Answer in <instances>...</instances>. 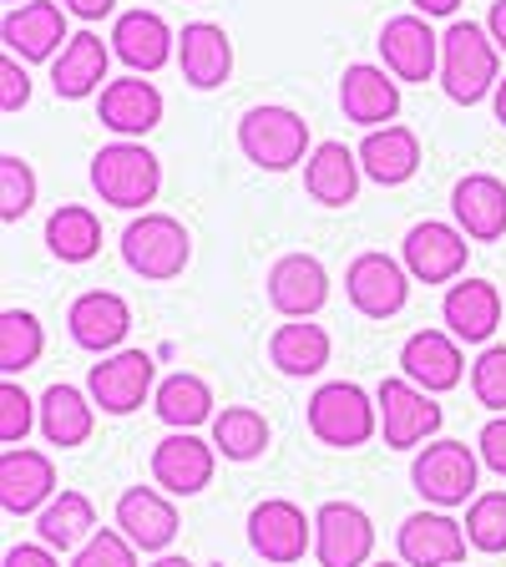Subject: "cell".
Returning a JSON list of instances; mask_svg holds the SVG:
<instances>
[{
    "mask_svg": "<svg viewBox=\"0 0 506 567\" xmlns=\"http://www.w3.org/2000/svg\"><path fill=\"white\" fill-rule=\"evenodd\" d=\"M502 82V47L476 21H451L441 31V86L456 106H476Z\"/></svg>",
    "mask_w": 506,
    "mask_h": 567,
    "instance_id": "1",
    "label": "cell"
},
{
    "mask_svg": "<svg viewBox=\"0 0 506 567\" xmlns=\"http://www.w3.org/2000/svg\"><path fill=\"white\" fill-rule=\"evenodd\" d=\"M238 153L248 157L254 167L264 173H289V167L309 163V122L299 117L295 106H279V102H264V106H248L238 117Z\"/></svg>",
    "mask_w": 506,
    "mask_h": 567,
    "instance_id": "2",
    "label": "cell"
},
{
    "mask_svg": "<svg viewBox=\"0 0 506 567\" xmlns=\"http://www.w3.org/2000/svg\"><path fill=\"white\" fill-rule=\"evenodd\" d=\"M304 421L314 431V441H324L334 451H354L380 431V405H375V395H365V385L330 380V385H319L309 395Z\"/></svg>",
    "mask_w": 506,
    "mask_h": 567,
    "instance_id": "3",
    "label": "cell"
},
{
    "mask_svg": "<svg viewBox=\"0 0 506 567\" xmlns=\"http://www.w3.org/2000/svg\"><path fill=\"white\" fill-rule=\"evenodd\" d=\"M92 188L102 203L122 213H137L147 203H157V188H163V163L157 153H147L142 142L122 137V142H106L102 153L92 157Z\"/></svg>",
    "mask_w": 506,
    "mask_h": 567,
    "instance_id": "4",
    "label": "cell"
},
{
    "mask_svg": "<svg viewBox=\"0 0 506 567\" xmlns=\"http://www.w3.org/2000/svg\"><path fill=\"white\" fill-rule=\"evenodd\" d=\"M193 259V238L177 224L173 213H147L142 208L127 228H122V264L147 284H167L188 269Z\"/></svg>",
    "mask_w": 506,
    "mask_h": 567,
    "instance_id": "5",
    "label": "cell"
},
{
    "mask_svg": "<svg viewBox=\"0 0 506 567\" xmlns=\"http://www.w3.org/2000/svg\"><path fill=\"white\" fill-rule=\"evenodd\" d=\"M476 476H482V456L466 441H425L411 461V486L441 512L476 502Z\"/></svg>",
    "mask_w": 506,
    "mask_h": 567,
    "instance_id": "6",
    "label": "cell"
},
{
    "mask_svg": "<svg viewBox=\"0 0 506 567\" xmlns=\"http://www.w3.org/2000/svg\"><path fill=\"white\" fill-rule=\"evenodd\" d=\"M375 405H380V431H385L390 451H421L425 441L441 431V421H446V411L436 405V395L421 390V385H411L405 375L380 380Z\"/></svg>",
    "mask_w": 506,
    "mask_h": 567,
    "instance_id": "7",
    "label": "cell"
},
{
    "mask_svg": "<svg viewBox=\"0 0 506 567\" xmlns=\"http://www.w3.org/2000/svg\"><path fill=\"white\" fill-rule=\"evenodd\" d=\"M248 547L273 567L299 563L304 553H314V517H304V507L289 496H264L248 512Z\"/></svg>",
    "mask_w": 506,
    "mask_h": 567,
    "instance_id": "8",
    "label": "cell"
},
{
    "mask_svg": "<svg viewBox=\"0 0 506 567\" xmlns=\"http://www.w3.org/2000/svg\"><path fill=\"white\" fill-rule=\"evenodd\" d=\"M157 390V365L147 350H112L102 354V365H92L86 375V395L96 401L102 415H132L142 411V401Z\"/></svg>",
    "mask_w": 506,
    "mask_h": 567,
    "instance_id": "9",
    "label": "cell"
},
{
    "mask_svg": "<svg viewBox=\"0 0 506 567\" xmlns=\"http://www.w3.org/2000/svg\"><path fill=\"white\" fill-rule=\"evenodd\" d=\"M344 295L365 319H395L411 305V269L390 254H360V259L344 269Z\"/></svg>",
    "mask_w": 506,
    "mask_h": 567,
    "instance_id": "10",
    "label": "cell"
},
{
    "mask_svg": "<svg viewBox=\"0 0 506 567\" xmlns=\"http://www.w3.org/2000/svg\"><path fill=\"white\" fill-rule=\"evenodd\" d=\"M375 522L354 502H324L314 512V557L319 567H370Z\"/></svg>",
    "mask_w": 506,
    "mask_h": 567,
    "instance_id": "11",
    "label": "cell"
},
{
    "mask_svg": "<svg viewBox=\"0 0 506 567\" xmlns=\"http://www.w3.org/2000/svg\"><path fill=\"white\" fill-rule=\"evenodd\" d=\"M380 61L401 82L441 76V35L431 31V16H390L380 25Z\"/></svg>",
    "mask_w": 506,
    "mask_h": 567,
    "instance_id": "12",
    "label": "cell"
},
{
    "mask_svg": "<svg viewBox=\"0 0 506 567\" xmlns=\"http://www.w3.org/2000/svg\"><path fill=\"white\" fill-rule=\"evenodd\" d=\"M466 234L456 224H441V218H425L405 234L401 244V264L411 269L415 284H456L466 269Z\"/></svg>",
    "mask_w": 506,
    "mask_h": 567,
    "instance_id": "13",
    "label": "cell"
},
{
    "mask_svg": "<svg viewBox=\"0 0 506 567\" xmlns=\"http://www.w3.org/2000/svg\"><path fill=\"white\" fill-rule=\"evenodd\" d=\"M0 41L6 51L21 61H56L61 47H66V6L56 0H25V6H11L6 21H0Z\"/></svg>",
    "mask_w": 506,
    "mask_h": 567,
    "instance_id": "14",
    "label": "cell"
},
{
    "mask_svg": "<svg viewBox=\"0 0 506 567\" xmlns=\"http://www.w3.org/2000/svg\"><path fill=\"white\" fill-rule=\"evenodd\" d=\"M56 496V461L31 446L0 451V507L11 517H35Z\"/></svg>",
    "mask_w": 506,
    "mask_h": 567,
    "instance_id": "15",
    "label": "cell"
},
{
    "mask_svg": "<svg viewBox=\"0 0 506 567\" xmlns=\"http://www.w3.org/2000/svg\"><path fill=\"white\" fill-rule=\"evenodd\" d=\"M112 522H117V532L137 553H167L177 537V507L163 486H127L117 496Z\"/></svg>",
    "mask_w": 506,
    "mask_h": 567,
    "instance_id": "16",
    "label": "cell"
},
{
    "mask_svg": "<svg viewBox=\"0 0 506 567\" xmlns=\"http://www.w3.org/2000/svg\"><path fill=\"white\" fill-rule=\"evenodd\" d=\"M340 112L354 127H390L395 112H401V76H390L385 66H370V61H354L340 76Z\"/></svg>",
    "mask_w": 506,
    "mask_h": 567,
    "instance_id": "17",
    "label": "cell"
},
{
    "mask_svg": "<svg viewBox=\"0 0 506 567\" xmlns=\"http://www.w3.org/2000/svg\"><path fill=\"white\" fill-rule=\"evenodd\" d=\"M213 466H218V446L193 431H173L153 446V482L167 496H198L213 482Z\"/></svg>",
    "mask_w": 506,
    "mask_h": 567,
    "instance_id": "18",
    "label": "cell"
},
{
    "mask_svg": "<svg viewBox=\"0 0 506 567\" xmlns=\"http://www.w3.org/2000/svg\"><path fill=\"white\" fill-rule=\"evenodd\" d=\"M401 375L411 385L431 390V395H446V390L461 385L466 375V354H461V340L451 330H415L411 340L401 344Z\"/></svg>",
    "mask_w": 506,
    "mask_h": 567,
    "instance_id": "19",
    "label": "cell"
},
{
    "mask_svg": "<svg viewBox=\"0 0 506 567\" xmlns=\"http://www.w3.org/2000/svg\"><path fill=\"white\" fill-rule=\"evenodd\" d=\"M451 218L472 244L506 238V183L496 173H466L451 188Z\"/></svg>",
    "mask_w": 506,
    "mask_h": 567,
    "instance_id": "20",
    "label": "cell"
},
{
    "mask_svg": "<svg viewBox=\"0 0 506 567\" xmlns=\"http://www.w3.org/2000/svg\"><path fill=\"white\" fill-rule=\"evenodd\" d=\"M269 305L283 319H314L330 305V269L314 254H283L269 269Z\"/></svg>",
    "mask_w": 506,
    "mask_h": 567,
    "instance_id": "21",
    "label": "cell"
},
{
    "mask_svg": "<svg viewBox=\"0 0 506 567\" xmlns=\"http://www.w3.org/2000/svg\"><path fill=\"white\" fill-rule=\"evenodd\" d=\"M66 330L82 350L112 354V350H122V340L132 330V305L122 295H112V289H86V295L71 299Z\"/></svg>",
    "mask_w": 506,
    "mask_h": 567,
    "instance_id": "22",
    "label": "cell"
},
{
    "mask_svg": "<svg viewBox=\"0 0 506 567\" xmlns=\"http://www.w3.org/2000/svg\"><path fill=\"white\" fill-rule=\"evenodd\" d=\"M395 547H401L405 567H456L466 557V527L446 512H411L395 532Z\"/></svg>",
    "mask_w": 506,
    "mask_h": 567,
    "instance_id": "23",
    "label": "cell"
},
{
    "mask_svg": "<svg viewBox=\"0 0 506 567\" xmlns=\"http://www.w3.org/2000/svg\"><path fill=\"white\" fill-rule=\"evenodd\" d=\"M96 117H102L106 132L142 142L153 127H163V92L132 71V76H122V82L102 86V96H96Z\"/></svg>",
    "mask_w": 506,
    "mask_h": 567,
    "instance_id": "24",
    "label": "cell"
},
{
    "mask_svg": "<svg viewBox=\"0 0 506 567\" xmlns=\"http://www.w3.org/2000/svg\"><path fill=\"white\" fill-rule=\"evenodd\" d=\"M177 66H183V82L193 92H218L234 76V41H228V31L213 21L183 25V35H177Z\"/></svg>",
    "mask_w": 506,
    "mask_h": 567,
    "instance_id": "25",
    "label": "cell"
},
{
    "mask_svg": "<svg viewBox=\"0 0 506 567\" xmlns=\"http://www.w3.org/2000/svg\"><path fill=\"white\" fill-rule=\"evenodd\" d=\"M441 319L461 344H492L502 324V295L492 279H456L441 299Z\"/></svg>",
    "mask_w": 506,
    "mask_h": 567,
    "instance_id": "26",
    "label": "cell"
},
{
    "mask_svg": "<svg viewBox=\"0 0 506 567\" xmlns=\"http://www.w3.org/2000/svg\"><path fill=\"white\" fill-rule=\"evenodd\" d=\"M173 47H177V35L157 11H127L112 25V56L127 61L137 76L163 71L167 61H173Z\"/></svg>",
    "mask_w": 506,
    "mask_h": 567,
    "instance_id": "27",
    "label": "cell"
},
{
    "mask_svg": "<svg viewBox=\"0 0 506 567\" xmlns=\"http://www.w3.org/2000/svg\"><path fill=\"white\" fill-rule=\"evenodd\" d=\"M360 167H365V177L380 183V188H401V183H411V177L421 173V137H415L411 127H401V122L365 132V142H360Z\"/></svg>",
    "mask_w": 506,
    "mask_h": 567,
    "instance_id": "28",
    "label": "cell"
},
{
    "mask_svg": "<svg viewBox=\"0 0 506 567\" xmlns=\"http://www.w3.org/2000/svg\"><path fill=\"white\" fill-rule=\"evenodd\" d=\"M106 61H112V47H102L96 31H76L61 47V56L51 61V86H56L61 102H82V96L102 92L106 82Z\"/></svg>",
    "mask_w": 506,
    "mask_h": 567,
    "instance_id": "29",
    "label": "cell"
},
{
    "mask_svg": "<svg viewBox=\"0 0 506 567\" xmlns=\"http://www.w3.org/2000/svg\"><path fill=\"white\" fill-rule=\"evenodd\" d=\"M360 177H365L360 153H350L344 142H319L304 163V193L324 208H350L360 193Z\"/></svg>",
    "mask_w": 506,
    "mask_h": 567,
    "instance_id": "30",
    "label": "cell"
},
{
    "mask_svg": "<svg viewBox=\"0 0 506 567\" xmlns=\"http://www.w3.org/2000/svg\"><path fill=\"white\" fill-rule=\"evenodd\" d=\"M330 330L324 324H309V319H289L269 334V360L279 375L289 380H314L319 370L330 365Z\"/></svg>",
    "mask_w": 506,
    "mask_h": 567,
    "instance_id": "31",
    "label": "cell"
},
{
    "mask_svg": "<svg viewBox=\"0 0 506 567\" xmlns=\"http://www.w3.org/2000/svg\"><path fill=\"white\" fill-rule=\"evenodd\" d=\"M35 537H41L51 553H82V547L96 537V507H92V496L56 492L47 507L35 512Z\"/></svg>",
    "mask_w": 506,
    "mask_h": 567,
    "instance_id": "32",
    "label": "cell"
},
{
    "mask_svg": "<svg viewBox=\"0 0 506 567\" xmlns=\"http://www.w3.org/2000/svg\"><path fill=\"white\" fill-rule=\"evenodd\" d=\"M92 425H96V401L86 390L56 380V385L41 395V436H47L51 446H61V451L86 446V441H92Z\"/></svg>",
    "mask_w": 506,
    "mask_h": 567,
    "instance_id": "33",
    "label": "cell"
},
{
    "mask_svg": "<svg viewBox=\"0 0 506 567\" xmlns=\"http://www.w3.org/2000/svg\"><path fill=\"white\" fill-rule=\"evenodd\" d=\"M153 411L163 425H173V431H198L203 421H213V385L203 375H193V370H177V375L157 380L153 390Z\"/></svg>",
    "mask_w": 506,
    "mask_h": 567,
    "instance_id": "34",
    "label": "cell"
},
{
    "mask_svg": "<svg viewBox=\"0 0 506 567\" xmlns=\"http://www.w3.org/2000/svg\"><path fill=\"white\" fill-rule=\"evenodd\" d=\"M47 248L61 264H92L102 254V218L82 203H61L47 218Z\"/></svg>",
    "mask_w": 506,
    "mask_h": 567,
    "instance_id": "35",
    "label": "cell"
},
{
    "mask_svg": "<svg viewBox=\"0 0 506 567\" xmlns=\"http://www.w3.org/2000/svg\"><path fill=\"white\" fill-rule=\"evenodd\" d=\"M213 446L224 461H259L269 451V421L254 405H224L213 415Z\"/></svg>",
    "mask_w": 506,
    "mask_h": 567,
    "instance_id": "36",
    "label": "cell"
},
{
    "mask_svg": "<svg viewBox=\"0 0 506 567\" xmlns=\"http://www.w3.org/2000/svg\"><path fill=\"white\" fill-rule=\"evenodd\" d=\"M47 350V330L31 309H0V370L6 380H16L21 370H31Z\"/></svg>",
    "mask_w": 506,
    "mask_h": 567,
    "instance_id": "37",
    "label": "cell"
},
{
    "mask_svg": "<svg viewBox=\"0 0 506 567\" xmlns=\"http://www.w3.org/2000/svg\"><path fill=\"white\" fill-rule=\"evenodd\" d=\"M461 527H466V543L476 553H506V492H476Z\"/></svg>",
    "mask_w": 506,
    "mask_h": 567,
    "instance_id": "38",
    "label": "cell"
},
{
    "mask_svg": "<svg viewBox=\"0 0 506 567\" xmlns=\"http://www.w3.org/2000/svg\"><path fill=\"white\" fill-rule=\"evenodd\" d=\"M35 203V173L25 157L6 153L0 157V218L6 224H16V218H25Z\"/></svg>",
    "mask_w": 506,
    "mask_h": 567,
    "instance_id": "39",
    "label": "cell"
},
{
    "mask_svg": "<svg viewBox=\"0 0 506 567\" xmlns=\"http://www.w3.org/2000/svg\"><path fill=\"white\" fill-rule=\"evenodd\" d=\"M472 395L476 405L506 415V344H486L472 365Z\"/></svg>",
    "mask_w": 506,
    "mask_h": 567,
    "instance_id": "40",
    "label": "cell"
},
{
    "mask_svg": "<svg viewBox=\"0 0 506 567\" xmlns=\"http://www.w3.org/2000/svg\"><path fill=\"white\" fill-rule=\"evenodd\" d=\"M35 421H41V401H31L16 380H6V385H0V441H6V446H25Z\"/></svg>",
    "mask_w": 506,
    "mask_h": 567,
    "instance_id": "41",
    "label": "cell"
},
{
    "mask_svg": "<svg viewBox=\"0 0 506 567\" xmlns=\"http://www.w3.org/2000/svg\"><path fill=\"white\" fill-rule=\"evenodd\" d=\"M71 567H137V547L117 527H96L92 543L82 553H71Z\"/></svg>",
    "mask_w": 506,
    "mask_h": 567,
    "instance_id": "42",
    "label": "cell"
},
{
    "mask_svg": "<svg viewBox=\"0 0 506 567\" xmlns=\"http://www.w3.org/2000/svg\"><path fill=\"white\" fill-rule=\"evenodd\" d=\"M25 102H31V76H25V66L6 51V61H0V112H21Z\"/></svg>",
    "mask_w": 506,
    "mask_h": 567,
    "instance_id": "43",
    "label": "cell"
},
{
    "mask_svg": "<svg viewBox=\"0 0 506 567\" xmlns=\"http://www.w3.org/2000/svg\"><path fill=\"white\" fill-rule=\"evenodd\" d=\"M476 456L482 466H492L496 476H506V415H492L482 425V436H476Z\"/></svg>",
    "mask_w": 506,
    "mask_h": 567,
    "instance_id": "44",
    "label": "cell"
},
{
    "mask_svg": "<svg viewBox=\"0 0 506 567\" xmlns=\"http://www.w3.org/2000/svg\"><path fill=\"white\" fill-rule=\"evenodd\" d=\"M6 567H61V563L47 543H21V547H6Z\"/></svg>",
    "mask_w": 506,
    "mask_h": 567,
    "instance_id": "45",
    "label": "cell"
},
{
    "mask_svg": "<svg viewBox=\"0 0 506 567\" xmlns=\"http://www.w3.org/2000/svg\"><path fill=\"white\" fill-rule=\"evenodd\" d=\"M71 16H82V21H102V16L117 11V0H61Z\"/></svg>",
    "mask_w": 506,
    "mask_h": 567,
    "instance_id": "46",
    "label": "cell"
},
{
    "mask_svg": "<svg viewBox=\"0 0 506 567\" xmlns=\"http://www.w3.org/2000/svg\"><path fill=\"white\" fill-rule=\"evenodd\" d=\"M486 31H492V41L506 51V0H496L492 16H486Z\"/></svg>",
    "mask_w": 506,
    "mask_h": 567,
    "instance_id": "47",
    "label": "cell"
},
{
    "mask_svg": "<svg viewBox=\"0 0 506 567\" xmlns=\"http://www.w3.org/2000/svg\"><path fill=\"white\" fill-rule=\"evenodd\" d=\"M415 16H456L461 11V0H411Z\"/></svg>",
    "mask_w": 506,
    "mask_h": 567,
    "instance_id": "48",
    "label": "cell"
},
{
    "mask_svg": "<svg viewBox=\"0 0 506 567\" xmlns=\"http://www.w3.org/2000/svg\"><path fill=\"white\" fill-rule=\"evenodd\" d=\"M492 106H496V122H502V127H506V76H502V82H496V92H492Z\"/></svg>",
    "mask_w": 506,
    "mask_h": 567,
    "instance_id": "49",
    "label": "cell"
},
{
    "mask_svg": "<svg viewBox=\"0 0 506 567\" xmlns=\"http://www.w3.org/2000/svg\"><path fill=\"white\" fill-rule=\"evenodd\" d=\"M147 567H193V563H188V557H177V553H157Z\"/></svg>",
    "mask_w": 506,
    "mask_h": 567,
    "instance_id": "50",
    "label": "cell"
},
{
    "mask_svg": "<svg viewBox=\"0 0 506 567\" xmlns=\"http://www.w3.org/2000/svg\"><path fill=\"white\" fill-rule=\"evenodd\" d=\"M370 567H405V563H370Z\"/></svg>",
    "mask_w": 506,
    "mask_h": 567,
    "instance_id": "51",
    "label": "cell"
},
{
    "mask_svg": "<svg viewBox=\"0 0 506 567\" xmlns=\"http://www.w3.org/2000/svg\"><path fill=\"white\" fill-rule=\"evenodd\" d=\"M6 6H25V0H6Z\"/></svg>",
    "mask_w": 506,
    "mask_h": 567,
    "instance_id": "52",
    "label": "cell"
},
{
    "mask_svg": "<svg viewBox=\"0 0 506 567\" xmlns=\"http://www.w3.org/2000/svg\"><path fill=\"white\" fill-rule=\"evenodd\" d=\"M456 567H461V563H456Z\"/></svg>",
    "mask_w": 506,
    "mask_h": 567,
    "instance_id": "53",
    "label": "cell"
}]
</instances>
